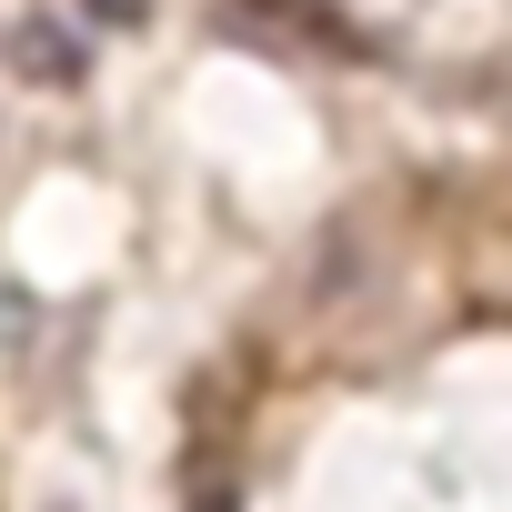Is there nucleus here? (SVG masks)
<instances>
[{
    "label": "nucleus",
    "instance_id": "obj_1",
    "mask_svg": "<svg viewBox=\"0 0 512 512\" xmlns=\"http://www.w3.org/2000/svg\"><path fill=\"white\" fill-rule=\"evenodd\" d=\"M191 512H241V502H231V492H221V482H211V492H201V502H191Z\"/></svg>",
    "mask_w": 512,
    "mask_h": 512
}]
</instances>
